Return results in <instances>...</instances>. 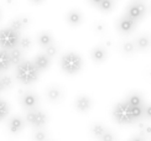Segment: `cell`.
Here are the masks:
<instances>
[{
  "label": "cell",
  "mask_w": 151,
  "mask_h": 141,
  "mask_svg": "<svg viewBox=\"0 0 151 141\" xmlns=\"http://www.w3.org/2000/svg\"><path fill=\"white\" fill-rule=\"evenodd\" d=\"M113 6H114V1H113V0H103V1L99 4L98 8L102 11H110L113 9Z\"/></svg>",
  "instance_id": "cell-21"
},
{
  "label": "cell",
  "mask_w": 151,
  "mask_h": 141,
  "mask_svg": "<svg viewBox=\"0 0 151 141\" xmlns=\"http://www.w3.org/2000/svg\"><path fill=\"white\" fill-rule=\"evenodd\" d=\"M46 95L48 100L51 101H58L62 97V91L58 88V87H50L46 92Z\"/></svg>",
  "instance_id": "cell-16"
},
{
  "label": "cell",
  "mask_w": 151,
  "mask_h": 141,
  "mask_svg": "<svg viewBox=\"0 0 151 141\" xmlns=\"http://www.w3.org/2000/svg\"><path fill=\"white\" fill-rule=\"evenodd\" d=\"M92 58L96 62H103L106 58V51L103 47H96L92 51Z\"/></svg>",
  "instance_id": "cell-18"
},
{
  "label": "cell",
  "mask_w": 151,
  "mask_h": 141,
  "mask_svg": "<svg viewBox=\"0 0 151 141\" xmlns=\"http://www.w3.org/2000/svg\"><path fill=\"white\" fill-rule=\"evenodd\" d=\"M123 50H124V52H127V53L133 52V51H134V45L131 43V42H127V43H124Z\"/></svg>",
  "instance_id": "cell-29"
},
{
  "label": "cell",
  "mask_w": 151,
  "mask_h": 141,
  "mask_svg": "<svg viewBox=\"0 0 151 141\" xmlns=\"http://www.w3.org/2000/svg\"><path fill=\"white\" fill-rule=\"evenodd\" d=\"M9 56L11 58V63L12 65H20L22 62V51L20 47H15L9 50Z\"/></svg>",
  "instance_id": "cell-15"
},
{
  "label": "cell",
  "mask_w": 151,
  "mask_h": 141,
  "mask_svg": "<svg viewBox=\"0 0 151 141\" xmlns=\"http://www.w3.org/2000/svg\"><path fill=\"white\" fill-rule=\"evenodd\" d=\"M136 45H137V47L141 48V50H145L149 47V45H150V40L147 37L145 36H142V37H139L137 38V41H136Z\"/></svg>",
  "instance_id": "cell-23"
},
{
  "label": "cell",
  "mask_w": 151,
  "mask_h": 141,
  "mask_svg": "<svg viewBox=\"0 0 151 141\" xmlns=\"http://www.w3.org/2000/svg\"><path fill=\"white\" fill-rule=\"evenodd\" d=\"M37 103H39V98H37V95L31 93V92H26L22 94L21 97V104L24 108L26 109H34Z\"/></svg>",
  "instance_id": "cell-7"
},
{
  "label": "cell",
  "mask_w": 151,
  "mask_h": 141,
  "mask_svg": "<svg viewBox=\"0 0 151 141\" xmlns=\"http://www.w3.org/2000/svg\"><path fill=\"white\" fill-rule=\"evenodd\" d=\"M34 63H35L36 68L39 69L40 72H42V70H46L50 67V65H51V57H48L46 53H41L35 57Z\"/></svg>",
  "instance_id": "cell-8"
},
{
  "label": "cell",
  "mask_w": 151,
  "mask_h": 141,
  "mask_svg": "<svg viewBox=\"0 0 151 141\" xmlns=\"http://www.w3.org/2000/svg\"><path fill=\"white\" fill-rule=\"evenodd\" d=\"M45 53L48 56V57H53L57 55V48H56L55 45H50L48 47L45 48Z\"/></svg>",
  "instance_id": "cell-27"
},
{
  "label": "cell",
  "mask_w": 151,
  "mask_h": 141,
  "mask_svg": "<svg viewBox=\"0 0 151 141\" xmlns=\"http://www.w3.org/2000/svg\"><path fill=\"white\" fill-rule=\"evenodd\" d=\"M144 114H145L147 118L151 119V105H149V106H146L145 109H144Z\"/></svg>",
  "instance_id": "cell-30"
},
{
  "label": "cell",
  "mask_w": 151,
  "mask_h": 141,
  "mask_svg": "<svg viewBox=\"0 0 151 141\" xmlns=\"http://www.w3.org/2000/svg\"><path fill=\"white\" fill-rule=\"evenodd\" d=\"M100 141H115V136L113 135V132L110 131H105L104 135L99 139Z\"/></svg>",
  "instance_id": "cell-28"
},
{
  "label": "cell",
  "mask_w": 151,
  "mask_h": 141,
  "mask_svg": "<svg viewBox=\"0 0 151 141\" xmlns=\"http://www.w3.org/2000/svg\"><path fill=\"white\" fill-rule=\"evenodd\" d=\"M4 89H5V88H4V86H3V82H1V79H0V92H3Z\"/></svg>",
  "instance_id": "cell-33"
},
{
  "label": "cell",
  "mask_w": 151,
  "mask_h": 141,
  "mask_svg": "<svg viewBox=\"0 0 151 141\" xmlns=\"http://www.w3.org/2000/svg\"><path fill=\"white\" fill-rule=\"evenodd\" d=\"M131 141H144V140H142V139H140V137H134Z\"/></svg>",
  "instance_id": "cell-34"
},
{
  "label": "cell",
  "mask_w": 151,
  "mask_h": 141,
  "mask_svg": "<svg viewBox=\"0 0 151 141\" xmlns=\"http://www.w3.org/2000/svg\"><path fill=\"white\" fill-rule=\"evenodd\" d=\"M89 1H91V4H92V5H94V6H97V8H98L99 4L102 3L103 0H89Z\"/></svg>",
  "instance_id": "cell-31"
},
{
  "label": "cell",
  "mask_w": 151,
  "mask_h": 141,
  "mask_svg": "<svg viewBox=\"0 0 151 141\" xmlns=\"http://www.w3.org/2000/svg\"><path fill=\"white\" fill-rule=\"evenodd\" d=\"M83 61L81 56L74 52H68L61 58V68L67 74H76L82 69Z\"/></svg>",
  "instance_id": "cell-2"
},
{
  "label": "cell",
  "mask_w": 151,
  "mask_h": 141,
  "mask_svg": "<svg viewBox=\"0 0 151 141\" xmlns=\"http://www.w3.org/2000/svg\"><path fill=\"white\" fill-rule=\"evenodd\" d=\"M9 114V105L6 101L0 99V120H3Z\"/></svg>",
  "instance_id": "cell-22"
},
{
  "label": "cell",
  "mask_w": 151,
  "mask_h": 141,
  "mask_svg": "<svg viewBox=\"0 0 151 141\" xmlns=\"http://www.w3.org/2000/svg\"><path fill=\"white\" fill-rule=\"evenodd\" d=\"M26 121L34 127H42L47 121V115L40 110H30L26 114Z\"/></svg>",
  "instance_id": "cell-5"
},
{
  "label": "cell",
  "mask_w": 151,
  "mask_h": 141,
  "mask_svg": "<svg viewBox=\"0 0 151 141\" xmlns=\"http://www.w3.org/2000/svg\"><path fill=\"white\" fill-rule=\"evenodd\" d=\"M113 117L119 124H130L135 121V118L133 115V108L127 100L118 103L113 110Z\"/></svg>",
  "instance_id": "cell-3"
},
{
  "label": "cell",
  "mask_w": 151,
  "mask_h": 141,
  "mask_svg": "<svg viewBox=\"0 0 151 141\" xmlns=\"http://www.w3.org/2000/svg\"><path fill=\"white\" fill-rule=\"evenodd\" d=\"M30 1L32 3V4H41V3L43 1V0H30Z\"/></svg>",
  "instance_id": "cell-32"
},
{
  "label": "cell",
  "mask_w": 151,
  "mask_h": 141,
  "mask_svg": "<svg viewBox=\"0 0 151 141\" xmlns=\"http://www.w3.org/2000/svg\"><path fill=\"white\" fill-rule=\"evenodd\" d=\"M11 65L12 63H11V58L9 56V51L0 50V73L5 72Z\"/></svg>",
  "instance_id": "cell-12"
},
{
  "label": "cell",
  "mask_w": 151,
  "mask_h": 141,
  "mask_svg": "<svg viewBox=\"0 0 151 141\" xmlns=\"http://www.w3.org/2000/svg\"><path fill=\"white\" fill-rule=\"evenodd\" d=\"M74 106H76V109H77L78 112L86 113V112H88V110L91 109V106H92V100L88 98V97H86V95H81V97H78L77 100H76Z\"/></svg>",
  "instance_id": "cell-9"
},
{
  "label": "cell",
  "mask_w": 151,
  "mask_h": 141,
  "mask_svg": "<svg viewBox=\"0 0 151 141\" xmlns=\"http://www.w3.org/2000/svg\"><path fill=\"white\" fill-rule=\"evenodd\" d=\"M135 25H136V21L131 20V19L128 17V16H124V17L120 19V21H119L118 27H119V30H120L122 32L128 34V32H131V31L134 30Z\"/></svg>",
  "instance_id": "cell-10"
},
{
  "label": "cell",
  "mask_w": 151,
  "mask_h": 141,
  "mask_svg": "<svg viewBox=\"0 0 151 141\" xmlns=\"http://www.w3.org/2000/svg\"><path fill=\"white\" fill-rule=\"evenodd\" d=\"M0 79H1L3 86H4L5 89H9L12 86V79H11V77H9V76H1L0 77Z\"/></svg>",
  "instance_id": "cell-26"
},
{
  "label": "cell",
  "mask_w": 151,
  "mask_h": 141,
  "mask_svg": "<svg viewBox=\"0 0 151 141\" xmlns=\"http://www.w3.org/2000/svg\"><path fill=\"white\" fill-rule=\"evenodd\" d=\"M82 14L78 10H71L67 14V22L71 25V26H78V25L82 22Z\"/></svg>",
  "instance_id": "cell-13"
},
{
  "label": "cell",
  "mask_w": 151,
  "mask_h": 141,
  "mask_svg": "<svg viewBox=\"0 0 151 141\" xmlns=\"http://www.w3.org/2000/svg\"><path fill=\"white\" fill-rule=\"evenodd\" d=\"M37 42H39V45L41 47L46 48V47L50 46V45H52L53 38H52V36L50 35L48 32H41L39 35V37H37Z\"/></svg>",
  "instance_id": "cell-17"
},
{
  "label": "cell",
  "mask_w": 151,
  "mask_h": 141,
  "mask_svg": "<svg viewBox=\"0 0 151 141\" xmlns=\"http://www.w3.org/2000/svg\"><path fill=\"white\" fill-rule=\"evenodd\" d=\"M24 120L20 118V117H14V118H11L9 120V130L11 134H17V132H20L22 129H24Z\"/></svg>",
  "instance_id": "cell-11"
},
{
  "label": "cell",
  "mask_w": 151,
  "mask_h": 141,
  "mask_svg": "<svg viewBox=\"0 0 151 141\" xmlns=\"http://www.w3.org/2000/svg\"><path fill=\"white\" fill-rule=\"evenodd\" d=\"M27 24H29V19H26V17H17V19H14V20L11 21L10 27L12 30L17 31V32H21V31L27 26Z\"/></svg>",
  "instance_id": "cell-14"
},
{
  "label": "cell",
  "mask_w": 151,
  "mask_h": 141,
  "mask_svg": "<svg viewBox=\"0 0 151 141\" xmlns=\"http://www.w3.org/2000/svg\"><path fill=\"white\" fill-rule=\"evenodd\" d=\"M17 47H20L21 50H29L31 47V38L30 37H21Z\"/></svg>",
  "instance_id": "cell-24"
},
{
  "label": "cell",
  "mask_w": 151,
  "mask_h": 141,
  "mask_svg": "<svg viewBox=\"0 0 151 141\" xmlns=\"http://www.w3.org/2000/svg\"><path fill=\"white\" fill-rule=\"evenodd\" d=\"M127 101L133 106H142V99L139 94H130Z\"/></svg>",
  "instance_id": "cell-20"
},
{
  "label": "cell",
  "mask_w": 151,
  "mask_h": 141,
  "mask_svg": "<svg viewBox=\"0 0 151 141\" xmlns=\"http://www.w3.org/2000/svg\"><path fill=\"white\" fill-rule=\"evenodd\" d=\"M91 131H92V134H93V135L96 136V137L100 139V137L104 135V132H105L106 130H105V127H104L102 124H98V123H97V124H93V125H92Z\"/></svg>",
  "instance_id": "cell-19"
},
{
  "label": "cell",
  "mask_w": 151,
  "mask_h": 141,
  "mask_svg": "<svg viewBox=\"0 0 151 141\" xmlns=\"http://www.w3.org/2000/svg\"><path fill=\"white\" fill-rule=\"evenodd\" d=\"M39 74L40 70L31 61H22L16 67V79L22 84H32L39 78Z\"/></svg>",
  "instance_id": "cell-1"
},
{
  "label": "cell",
  "mask_w": 151,
  "mask_h": 141,
  "mask_svg": "<svg viewBox=\"0 0 151 141\" xmlns=\"http://www.w3.org/2000/svg\"><path fill=\"white\" fill-rule=\"evenodd\" d=\"M145 12H146L145 5H144L142 3L136 1V3H133V4H131L129 8H128L127 15H125V16L130 17L131 20H134V21H139V20H141V19L144 17Z\"/></svg>",
  "instance_id": "cell-6"
},
{
  "label": "cell",
  "mask_w": 151,
  "mask_h": 141,
  "mask_svg": "<svg viewBox=\"0 0 151 141\" xmlns=\"http://www.w3.org/2000/svg\"><path fill=\"white\" fill-rule=\"evenodd\" d=\"M21 40L20 32L12 30L11 27L0 30V47L3 50L9 51L19 46V42Z\"/></svg>",
  "instance_id": "cell-4"
},
{
  "label": "cell",
  "mask_w": 151,
  "mask_h": 141,
  "mask_svg": "<svg viewBox=\"0 0 151 141\" xmlns=\"http://www.w3.org/2000/svg\"><path fill=\"white\" fill-rule=\"evenodd\" d=\"M47 140V134L42 130H39L34 134V141H46Z\"/></svg>",
  "instance_id": "cell-25"
}]
</instances>
